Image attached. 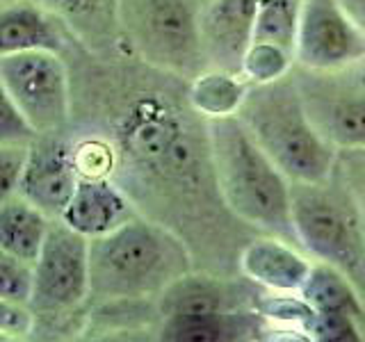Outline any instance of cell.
<instances>
[{"instance_id": "cell-1", "label": "cell", "mask_w": 365, "mask_h": 342, "mask_svg": "<svg viewBox=\"0 0 365 342\" xmlns=\"http://www.w3.org/2000/svg\"><path fill=\"white\" fill-rule=\"evenodd\" d=\"M112 144L125 167L167 194L194 197L205 187L217 190L208 125L190 103L180 108L163 91H140L114 121Z\"/></svg>"}, {"instance_id": "cell-2", "label": "cell", "mask_w": 365, "mask_h": 342, "mask_svg": "<svg viewBox=\"0 0 365 342\" xmlns=\"http://www.w3.org/2000/svg\"><path fill=\"white\" fill-rule=\"evenodd\" d=\"M205 125L215 182L224 208L256 231L297 244L292 180L262 151L237 114L205 119Z\"/></svg>"}, {"instance_id": "cell-3", "label": "cell", "mask_w": 365, "mask_h": 342, "mask_svg": "<svg viewBox=\"0 0 365 342\" xmlns=\"http://www.w3.org/2000/svg\"><path fill=\"white\" fill-rule=\"evenodd\" d=\"M187 271L192 256L185 239L167 224L142 214L89 239V283L96 301L160 296Z\"/></svg>"}, {"instance_id": "cell-4", "label": "cell", "mask_w": 365, "mask_h": 342, "mask_svg": "<svg viewBox=\"0 0 365 342\" xmlns=\"http://www.w3.org/2000/svg\"><path fill=\"white\" fill-rule=\"evenodd\" d=\"M237 117L292 182H327L334 176L338 148L313 123L292 71L249 85Z\"/></svg>"}, {"instance_id": "cell-5", "label": "cell", "mask_w": 365, "mask_h": 342, "mask_svg": "<svg viewBox=\"0 0 365 342\" xmlns=\"http://www.w3.org/2000/svg\"><path fill=\"white\" fill-rule=\"evenodd\" d=\"M208 0H119L121 39L144 64L190 83L208 68L201 16Z\"/></svg>"}, {"instance_id": "cell-6", "label": "cell", "mask_w": 365, "mask_h": 342, "mask_svg": "<svg viewBox=\"0 0 365 342\" xmlns=\"http://www.w3.org/2000/svg\"><path fill=\"white\" fill-rule=\"evenodd\" d=\"M292 224L297 244L308 256L340 269L365 290V219L338 178L292 182Z\"/></svg>"}, {"instance_id": "cell-7", "label": "cell", "mask_w": 365, "mask_h": 342, "mask_svg": "<svg viewBox=\"0 0 365 342\" xmlns=\"http://www.w3.org/2000/svg\"><path fill=\"white\" fill-rule=\"evenodd\" d=\"M0 80L37 135H55L66 128L71 119V83L60 53L3 55Z\"/></svg>"}, {"instance_id": "cell-8", "label": "cell", "mask_w": 365, "mask_h": 342, "mask_svg": "<svg viewBox=\"0 0 365 342\" xmlns=\"http://www.w3.org/2000/svg\"><path fill=\"white\" fill-rule=\"evenodd\" d=\"M292 76L317 130L338 151L365 148V62L340 71L294 66Z\"/></svg>"}, {"instance_id": "cell-9", "label": "cell", "mask_w": 365, "mask_h": 342, "mask_svg": "<svg viewBox=\"0 0 365 342\" xmlns=\"http://www.w3.org/2000/svg\"><path fill=\"white\" fill-rule=\"evenodd\" d=\"M87 296H91L89 239L57 219L34 260L30 308L34 315L57 317L73 313Z\"/></svg>"}, {"instance_id": "cell-10", "label": "cell", "mask_w": 365, "mask_h": 342, "mask_svg": "<svg viewBox=\"0 0 365 342\" xmlns=\"http://www.w3.org/2000/svg\"><path fill=\"white\" fill-rule=\"evenodd\" d=\"M365 62V32L340 0H304L297 23L294 66L340 71Z\"/></svg>"}, {"instance_id": "cell-11", "label": "cell", "mask_w": 365, "mask_h": 342, "mask_svg": "<svg viewBox=\"0 0 365 342\" xmlns=\"http://www.w3.org/2000/svg\"><path fill=\"white\" fill-rule=\"evenodd\" d=\"M160 338L174 342H220L228 336L226 290L205 274L187 271L160 294Z\"/></svg>"}, {"instance_id": "cell-12", "label": "cell", "mask_w": 365, "mask_h": 342, "mask_svg": "<svg viewBox=\"0 0 365 342\" xmlns=\"http://www.w3.org/2000/svg\"><path fill=\"white\" fill-rule=\"evenodd\" d=\"M73 146L60 133L37 135L28 146L19 194L41 208L51 219H60L68 199L78 185Z\"/></svg>"}, {"instance_id": "cell-13", "label": "cell", "mask_w": 365, "mask_h": 342, "mask_svg": "<svg viewBox=\"0 0 365 342\" xmlns=\"http://www.w3.org/2000/svg\"><path fill=\"white\" fill-rule=\"evenodd\" d=\"M258 0H208L201 16L203 53L208 68L242 73L256 32Z\"/></svg>"}, {"instance_id": "cell-14", "label": "cell", "mask_w": 365, "mask_h": 342, "mask_svg": "<svg viewBox=\"0 0 365 342\" xmlns=\"http://www.w3.org/2000/svg\"><path fill=\"white\" fill-rule=\"evenodd\" d=\"M137 214L133 197L112 178H80L60 222L87 239H96Z\"/></svg>"}, {"instance_id": "cell-15", "label": "cell", "mask_w": 365, "mask_h": 342, "mask_svg": "<svg viewBox=\"0 0 365 342\" xmlns=\"http://www.w3.org/2000/svg\"><path fill=\"white\" fill-rule=\"evenodd\" d=\"M240 274L277 294H299L311 276V256L277 235L256 237L240 251Z\"/></svg>"}, {"instance_id": "cell-16", "label": "cell", "mask_w": 365, "mask_h": 342, "mask_svg": "<svg viewBox=\"0 0 365 342\" xmlns=\"http://www.w3.org/2000/svg\"><path fill=\"white\" fill-rule=\"evenodd\" d=\"M64 23L37 0H16L0 7V57L28 51L62 53Z\"/></svg>"}, {"instance_id": "cell-17", "label": "cell", "mask_w": 365, "mask_h": 342, "mask_svg": "<svg viewBox=\"0 0 365 342\" xmlns=\"http://www.w3.org/2000/svg\"><path fill=\"white\" fill-rule=\"evenodd\" d=\"M60 19L91 51L110 48L121 39L119 0H37Z\"/></svg>"}, {"instance_id": "cell-18", "label": "cell", "mask_w": 365, "mask_h": 342, "mask_svg": "<svg viewBox=\"0 0 365 342\" xmlns=\"http://www.w3.org/2000/svg\"><path fill=\"white\" fill-rule=\"evenodd\" d=\"M51 226V217L21 194L0 203V249L30 265L39 258Z\"/></svg>"}, {"instance_id": "cell-19", "label": "cell", "mask_w": 365, "mask_h": 342, "mask_svg": "<svg viewBox=\"0 0 365 342\" xmlns=\"http://www.w3.org/2000/svg\"><path fill=\"white\" fill-rule=\"evenodd\" d=\"M299 296L313 308L315 315H349L354 319L365 317L361 290L347 274L327 265V262L315 260L311 276L306 279Z\"/></svg>"}, {"instance_id": "cell-20", "label": "cell", "mask_w": 365, "mask_h": 342, "mask_svg": "<svg viewBox=\"0 0 365 342\" xmlns=\"http://www.w3.org/2000/svg\"><path fill=\"white\" fill-rule=\"evenodd\" d=\"M249 85L251 83L242 73L205 68L187 83V100L203 119L233 117L242 105Z\"/></svg>"}, {"instance_id": "cell-21", "label": "cell", "mask_w": 365, "mask_h": 342, "mask_svg": "<svg viewBox=\"0 0 365 342\" xmlns=\"http://www.w3.org/2000/svg\"><path fill=\"white\" fill-rule=\"evenodd\" d=\"M302 3L304 0H258L254 41L274 43L294 53Z\"/></svg>"}, {"instance_id": "cell-22", "label": "cell", "mask_w": 365, "mask_h": 342, "mask_svg": "<svg viewBox=\"0 0 365 342\" xmlns=\"http://www.w3.org/2000/svg\"><path fill=\"white\" fill-rule=\"evenodd\" d=\"M292 68H294V53L274 43L251 41L245 57L242 76L251 85H262L288 76Z\"/></svg>"}, {"instance_id": "cell-23", "label": "cell", "mask_w": 365, "mask_h": 342, "mask_svg": "<svg viewBox=\"0 0 365 342\" xmlns=\"http://www.w3.org/2000/svg\"><path fill=\"white\" fill-rule=\"evenodd\" d=\"M34 285V265L0 249V296L30 304Z\"/></svg>"}, {"instance_id": "cell-24", "label": "cell", "mask_w": 365, "mask_h": 342, "mask_svg": "<svg viewBox=\"0 0 365 342\" xmlns=\"http://www.w3.org/2000/svg\"><path fill=\"white\" fill-rule=\"evenodd\" d=\"M80 178H110L117 169V148L106 140H85L73 146Z\"/></svg>"}, {"instance_id": "cell-25", "label": "cell", "mask_w": 365, "mask_h": 342, "mask_svg": "<svg viewBox=\"0 0 365 342\" xmlns=\"http://www.w3.org/2000/svg\"><path fill=\"white\" fill-rule=\"evenodd\" d=\"M34 137L37 133L32 130V125L23 117V112L0 80V146H28L34 142Z\"/></svg>"}, {"instance_id": "cell-26", "label": "cell", "mask_w": 365, "mask_h": 342, "mask_svg": "<svg viewBox=\"0 0 365 342\" xmlns=\"http://www.w3.org/2000/svg\"><path fill=\"white\" fill-rule=\"evenodd\" d=\"M334 178H338L351 194L354 203L365 219V148H345L338 151Z\"/></svg>"}, {"instance_id": "cell-27", "label": "cell", "mask_w": 365, "mask_h": 342, "mask_svg": "<svg viewBox=\"0 0 365 342\" xmlns=\"http://www.w3.org/2000/svg\"><path fill=\"white\" fill-rule=\"evenodd\" d=\"M28 146H0V203L19 194Z\"/></svg>"}, {"instance_id": "cell-28", "label": "cell", "mask_w": 365, "mask_h": 342, "mask_svg": "<svg viewBox=\"0 0 365 342\" xmlns=\"http://www.w3.org/2000/svg\"><path fill=\"white\" fill-rule=\"evenodd\" d=\"M34 311L30 304H21L14 299L0 296V336L5 338H28L34 331Z\"/></svg>"}, {"instance_id": "cell-29", "label": "cell", "mask_w": 365, "mask_h": 342, "mask_svg": "<svg viewBox=\"0 0 365 342\" xmlns=\"http://www.w3.org/2000/svg\"><path fill=\"white\" fill-rule=\"evenodd\" d=\"M347 14L354 19V23L365 32V0H340Z\"/></svg>"}]
</instances>
